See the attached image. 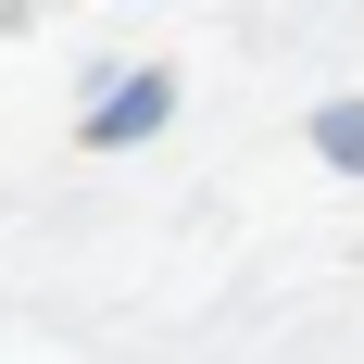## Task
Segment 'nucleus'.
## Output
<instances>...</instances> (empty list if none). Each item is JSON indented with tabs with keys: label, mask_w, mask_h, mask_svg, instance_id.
I'll return each mask as SVG.
<instances>
[{
	"label": "nucleus",
	"mask_w": 364,
	"mask_h": 364,
	"mask_svg": "<svg viewBox=\"0 0 364 364\" xmlns=\"http://www.w3.org/2000/svg\"><path fill=\"white\" fill-rule=\"evenodd\" d=\"M151 126H164V75H139V88H113L88 139H151Z\"/></svg>",
	"instance_id": "1"
},
{
	"label": "nucleus",
	"mask_w": 364,
	"mask_h": 364,
	"mask_svg": "<svg viewBox=\"0 0 364 364\" xmlns=\"http://www.w3.org/2000/svg\"><path fill=\"white\" fill-rule=\"evenodd\" d=\"M314 151H327V164H352V176H364V101H327V113H314Z\"/></svg>",
	"instance_id": "2"
}]
</instances>
